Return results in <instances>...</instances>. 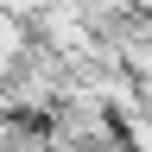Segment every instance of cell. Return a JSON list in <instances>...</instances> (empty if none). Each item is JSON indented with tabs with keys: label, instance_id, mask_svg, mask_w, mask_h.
Segmentation results:
<instances>
[{
	"label": "cell",
	"instance_id": "cell-3",
	"mask_svg": "<svg viewBox=\"0 0 152 152\" xmlns=\"http://www.w3.org/2000/svg\"><path fill=\"white\" fill-rule=\"evenodd\" d=\"M95 152H133V146H121V140H108V146H95Z\"/></svg>",
	"mask_w": 152,
	"mask_h": 152
},
{
	"label": "cell",
	"instance_id": "cell-1",
	"mask_svg": "<svg viewBox=\"0 0 152 152\" xmlns=\"http://www.w3.org/2000/svg\"><path fill=\"white\" fill-rule=\"evenodd\" d=\"M38 133L51 140V152H95V146L114 140V114L95 102V95L64 89V95L51 102V114L38 121Z\"/></svg>",
	"mask_w": 152,
	"mask_h": 152
},
{
	"label": "cell",
	"instance_id": "cell-2",
	"mask_svg": "<svg viewBox=\"0 0 152 152\" xmlns=\"http://www.w3.org/2000/svg\"><path fill=\"white\" fill-rule=\"evenodd\" d=\"M26 45H32V26L13 19V13H0V83L13 76V64L26 57Z\"/></svg>",
	"mask_w": 152,
	"mask_h": 152
}]
</instances>
